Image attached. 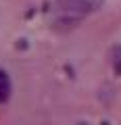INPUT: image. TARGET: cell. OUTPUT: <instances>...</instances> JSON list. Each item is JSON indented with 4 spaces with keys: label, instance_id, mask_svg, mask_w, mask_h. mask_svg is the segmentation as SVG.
Segmentation results:
<instances>
[{
    "label": "cell",
    "instance_id": "1",
    "mask_svg": "<svg viewBox=\"0 0 121 125\" xmlns=\"http://www.w3.org/2000/svg\"><path fill=\"white\" fill-rule=\"evenodd\" d=\"M104 4V0H56L54 9L63 17H84V15L96 13L100 6Z\"/></svg>",
    "mask_w": 121,
    "mask_h": 125
},
{
    "label": "cell",
    "instance_id": "2",
    "mask_svg": "<svg viewBox=\"0 0 121 125\" xmlns=\"http://www.w3.org/2000/svg\"><path fill=\"white\" fill-rule=\"evenodd\" d=\"M11 96V81H9V75L4 71H0V104L6 102Z\"/></svg>",
    "mask_w": 121,
    "mask_h": 125
},
{
    "label": "cell",
    "instance_id": "3",
    "mask_svg": "<svg viewBox=\"0 0 121 125\" xmlns=\"http://www.w3.org/2000/svg\"><path fill=\"white\" fill-rule=\"evenodd\" d=\"M111 62H113L115 73L121 75V46H115V48L111 50Z\"/></svg>",
    "mask_w": 121,
    "mask_h": 125
}]
</instances>
